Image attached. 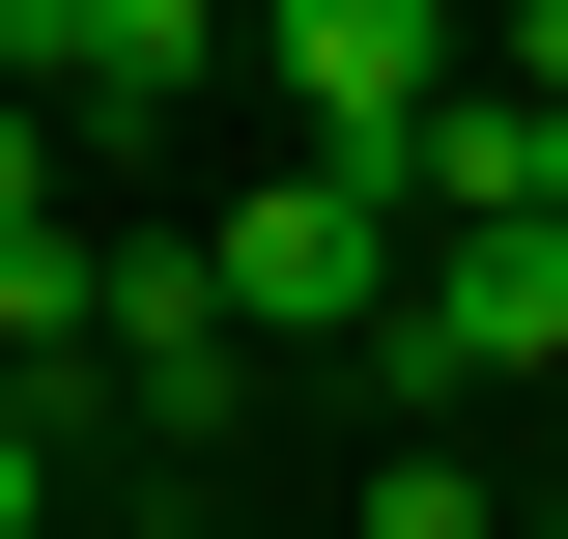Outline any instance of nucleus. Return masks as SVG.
<instances>
[{"instance_id": "f257e3e1", "label": "nucleus", "mask_w": 568, "mask_h": 539, "mask_svg": "<svg viewBox=\"0 0 568 539\" xmlns=\"http://www.w3.org/2000/svg\"><path fill=\"white\" fill-rule=\"evenodd\" d=\"M200 284H227V313H256V369H284V340H369V284H398V200H369V171H313V142H284L256 200L200 227Z\"/></svg>"}, {"instance_id": "f03ea898", "label": "nucleus", "mask_w": 568, "mask_h": 539, "mask_svg": "<svg viewBox=\"0 0 568 539\" xmlns=\"http://www.w3.org/2000/svg\"><path fill=\"white\" fill-rule=\"evenodd\" d=\"M256 58H284V142L398 200V114H426L455 58H484V29H455V0H256Z\"/></svg>"}, {"instance_id": "7ed1b4c3", "label": "nucleus", "mask_w": 568, "mask_h": 539, "mask_svg": "<svg viewBox=\"0 0 568 539\" xmlns=\"http://www.w3.org/2000/svg\"><path fill=\"white\" fill-rule=\"evenodd\" d=\"M0 85H29L58 142H171L227 85V0H0Z\"/></svg>"}, {"instance_id": "20e7f679", "label": "nucleus", "mask_w": 568, "mask_h": 539, "mask_svg": "<svg viewBox=\"0 0 568 539\" xmlns=\"http://www.w3.org/2000/svg\"><path fill=\"white\" fill-rule=\"evenodd\" d=\"M85 398H114V426H171V455H200V426L256 398V313H227L200 256H114V227H85Z\"/></svg>"}, {"instance_id": "39448f33", "label": "nucleus", "mask_w": 568, "mask_h": 539, "mask_svg": "<svg viewBox=\"0 0 568 539\" xmlns=\"http://www.w3.org/2000/svg\"><path fill=\"white\" fill-rule=\"evenodd\" d=\"M0 369H85V200L0 227Z\"/></svg>"}, {"instance_id": "423d86ee", "label": "nucleus", "mask_w": 568, "mask_h": 539, "mask_svg": "<svg viewBox=\"0 0 568 539\" xmlns=\"http://www.w3.org/2000/svg\"><path fill=\"white\" fill-rule=\"evenodd\" d=\"M369 539H511V482L455 455V426H398V455H369Z\"/></svg>"}, {"instance_id": "0eeeda50", "label": "nucleus", "mask_w": 568, "mask_h": 539, "mask_svg": "<svg viewBox=\"0 0 568 539\" xmlns=\"http://www.w3.org/2000/svg\"><path fill=\"white\" fill-rule=\"evenodd\" d=\"M0 539H58V369L0 398Z\"/></svg>"}, {"instance_id": "6e6552de", "label": "nucleus", "mask_w": 568, "mask_h": 539, "mask_svg": "<svg viewBox=\"0 0 568 539\" xmlns=\"http://www.w3.org/2000/svg\"><path fill=\"white\" fill-rule=\"evenodd\" d=\"M0 227H58V114H29V85H0Z\"/></svg>"}, {"instance_id": "1a4fd4ad", "label": "nucleus", "mask_w": 568, "mask_h": 539, "mask_svg": "<svg viewBox=\"0 0 568 539\" xmlns=\"http://www.w3.org/2000/svg\"><path fill=\"white\" fill-rule=\"evenodd\" d=\"M511 200H540V227H568V85H511Z\"/></svg>"}, {"instance_id": "9d476101", "label": "nucleus", "mask_w": 568, "mask_h": 539, "mask_svg": "<svg viewBox=\"0 0 568 539\" xmlns=\"http://www.w3.org/2000/svg\"><path fill=\"white\" fill-rule=\"evenodd\" d=\"M484 85H568V0H511V58H484Z\"/></svg>"}, {"instance_id": "9b49d317", "label": "nucleus", "mask_w": 568, "mask_h": 539, "mask_svg": "<svg viewBox=\"0 0 568 539\" xmlns=\"http://www.w3.org/2000/svg\"><path fill=\"white\" fill-rule=\"evenodd\" d=\"M511 539H568V511H511Z\"/></svg>"}, {"instance_id": "f8f14e48", "label": "nucleus", "mask_w": 568, "mask_h": 539, "mask_svg": "<svg viewBox=\"0 0 568 539\" xmlns=\"http://www.w3.org/2000/svg\"><path fill=\"white\" fill-rule=\"evenodd\" d=\"M540 398H568V369H540Z\"/></svg>"}]
</instances>
